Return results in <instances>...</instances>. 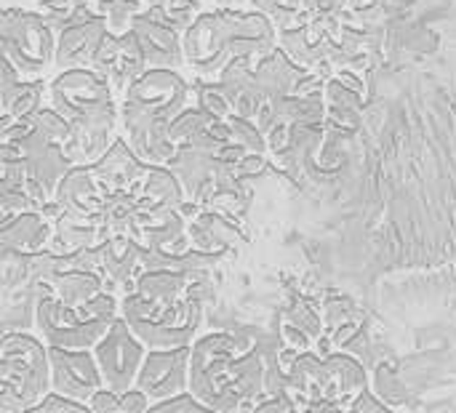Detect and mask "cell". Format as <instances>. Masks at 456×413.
<instances>
[{"label":"cell","mask_w":456,"mask_h":413,"mask_svg":"<svg viewBox=\"0 0 456 413\" xmlns=\"http://www.w3.org/2000/svg\"><path fill=\"white\" fill-rule=\"evenodd\" d=\"M182 275H144L134 294L120 299V318L144 342L147 350L190 347L200 310L184 296Z\"/></svg>","instance_id":"6da1fadb"},{"label":"cell","mask_w":456,"mask_h":413,"mask_svg":"<svg viewBox=\"0 0 456 413\" xmlns=\"http://www.w3.org/2000/svg\"><path fill=\"white\" fill-rule=\"evenodd\" d=\"M144 413H216L214 409H208L206 403H200L190 390L187 393H179V395H171L166 401H155L150 403V409Z\"/></svg>","instance_id":"52a82bcc"},{"label":"cell","mask_w":456,"mask_h":413,"mask_svg":"<svg viewBox=\"0 0 456 413\" xmlns=\"http://www.w3.org/2000/svg\"><path fill=\"white\" fill-rule=\"evenodd\" d=\"M91 352L99 366L104 387L115 395H123L126 390L134 387V379L147 355V347L128 328V323L118 315L112 320V326L107 328V334L91 347Z\"/></svg>","instance_id":"277c9868"},{"label":"cell","mask_w":456,"mask_h":413,"mask_svg":"<svg viewBox=\"0 0 456 413\" xmlns=\"http://www.w3.org/2000/svg\"><path fill=\"white\" fill-rule=\"evenodd\" d=\"M48 382L51 393L80 403H88V398L104 387L94 352L67 347H48Z\"/></svg>","instance_id":"5b68a950"},{"label":"cell","mask_w":456,"mask_h":413,"mask_svg":"<svg viewBox=\"0 0 456 413\" xmlns=\"http://www.w3.org/2000/svg\"><path fill=\"white\" fill-rule=\"evenodd\" d=\"M88 409L94 413H123L120 411V395L110 393L107 387L96 390V393L88 398Z\"/></svg>","instance_id":"9c48e42d"},{"label":"cell","mask_w":456,"mask_h":413,"mask_svg":"<svg viewBox=\"0 0 456 413\" xmlns=\"http://www.w3.org/2000/svg\"><path fill=\"white\" fill-rule=\"evenodd\" d=\"M45 393L48 347L32 334H5L0 339V413H24Z\"/></svg>","instance_id":"3957f363"},{"label":"cell","mask_w":456,"mask_h":413,"mask_svg":"<svg viewBox=\"0 0 456 413\" xmlns=\"http://www.w3.org/2000/svg\"><path fill=\"white\" fill-rule=\"evenodd\" d=\"M24 413H94L88 409V403L56 395V393H45L32 409H27Z\"/></svg>","instance_id":"ba28073f"},{"label":"cell","mask_w":456,"mask_h":413,"mask_svg":"<svg viewBox=\"0 0 456 413\" xmlns=\"http://www.w3.org/2000/svg\"><path fill=\"white\" fill-rule=\"evenodd\" d=\"M147 409H150V398L142 390L131 387L120 395V411L123 413H144Z\"/></svg>","instance_id":"30bf717a"},{"label":"cell","mask_w":456,"mask_h":413,"mask_svg":"<svg viewBox=\"0 0 456 413\" xmlns=\"http://www.w3.org/2000/svg\"><path fill=\"white\" fill-rule=\"evenodd\" d=\"M120 315V299L102 291L86 302L67 304L56 296H43L35 310V328L45 347L91 350Z\"/></svg>","instance_id":"7a4b0ae2"},{"label":"cell","mask_w":456,"mask_h":413,"mask_svg":"<svg viewBox=\"0 0 456 413\" xmlns=\"http://www.w3.org/2000/svg\"><path fill=\"white\" fill-rule=\"evenodd\" d=\"M187 379H190V347L147 350L136 371L134 387L142 390L150 398V403H155L187 393Z\"/></svg>","instance_id":"8992f818"}]
</instances>
